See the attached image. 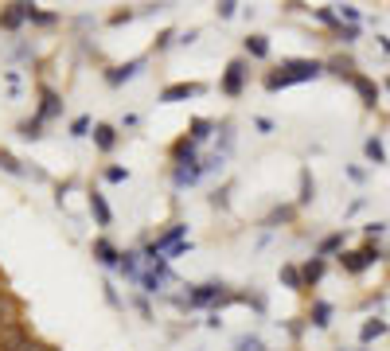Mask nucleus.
I'll use <instances>...</instances> for the list:
<instances>
[{
  "label": "nucleus",
  "instance_id": "obj_18",
  "mask_svg": "<svg viewBox=\"0 0 390 351\" xmlns=\"http://www.w3.org/2000/svg\"><path fill=\"white\" fill-rule=\"evenodd\" d=\"M281 281H285L289 289H301V285H305V277H301V269L285 266V269H281Z\"/></svg>",
  "mask_w": 390,
  "mask_h": 351
},
{
  "label": "nucleus",
  "instance_id": "obj_29",
  "mask_svg": "<svg viewBox=\"0 0 390 351\" xmlns=\"http://www.w3.org/2000/svg\"><path fill=\"white\" fill-rule=\"evenodd\" d=\"M24 351H55V347H51V343H43V340H35V335H32V343H27Z\"/></svg>",
  "mask_w": 390,
  "mask_h": 351
},
{
  "label": "nucleus",
  "instance_id": "obj_13",
  "mask_svg": "<svg viewBox=\"0 0 390 351\" xmlns=\"http://www.w3.org/2000/svg\"><path fill=\"white\" fill-rule=\"evenodd\" d=\"M301 277H305V285H313V281H320L324 277V258H313L305 269H301Z\"/></svg>",
  "mask_w": 390,
  "mask_h": 351
},
{
  "label": "nucleus",
  "instance_id": "obj_3",
  "mask_svg": "<svg viewBox=\"0 0 390 351\" xmlns=\"http://www.w3.org/2000/svg\"><path fill=\"white\" fill-rule=\"evenodd\" d=\"M32 343L24 324H12V328H0V351H24Z\"/></svg>",
  "mask_w": 390,
  "mask_h": 351
},
{
  "label": "nucleus",
  "instance_id": "obj_23",
  "mask_svg": "<svg viewBox=\"0 0 390 351\" xmlns=\"http://www.w3.org/2000/svg\"><path fill=\"white\" fill-rule=\"evenodd\" d=\"M20 137H27V141L43 137V133H39V121H24V125H20Z\"/></svg>",
  "mask_w": 390,
  "mask_h": 351
},
{
  "label": "nucleus",
  "instance_id": "obj_15",
  "mask_svg": "<svg viewBox=\"0 0 390 351\" xmlns=\"http://www.w3.org/2000/svg\"><path fill=\"white\" fill-rule=\"evenodd\" d=\"M328 70H332V75H339V78H351V58H348V55L332 58V63H328Z\"/></svg>",
  "mask_w": 390,
  "mask_h": 351
},
{
  "label": "nucleus",
  "instance_id": "obj_24",
  "mask_svg": "<svg viewBox=\"0 0 390 351\" xmlns=\"http://www.w3.org/2000/svg\"><path fill=\"white\" fill-rule=\"evenodd\" d=\"M238 351H265L262 340H254V335H246V340H238Z\"/></svg>",
  "mask_w": 390,
  "mask_h": 351
},
{
  "label": "nucleus",
  "instance_id": "obj_5",
  "mask_svg": "<svg viewBox=\"0 0 390 351\" xmlns=\"http://www.w3.org/2000/svg\"><path fill=\"white\" fill-rule=\"evenodd\" d=\"M242 78H246V63H230L222 75V90L227 94H242Z\"/></svg>",
  "mask_w": 390,
  "mask_h": 351
},
{
  "label": "nucleus",
  "instance_id": "obj_2",
  "mask_svg": "<svg viewBox=\"0 0 390 351\" xmlns=\"http://www.w3.org/2000/svg\"><path fill=\"white\" fill-rule=\"evenodd\" d=\"M371 261H379V246H363V250H348L339 254V266L348 269V273H363Z\"/></svg>",
  "mask_w": 390,
  "mask_h": 351
},
{
  "label": "nucleus",
  "instance_id": "obj_8",
  "mask_svg": "<svg viewBox=\"0 0 390 351\" xmlns=\"http://www.w3.org/2000/svg\"><path fill=\"white\" fill-rule=\"evenodd\" d=\"M191 94H199V86H191V82H180V86H168V90L161 94L164 101H180V98H191Z\"/></svg>",
  "mask_w": 390,
  "mask_h": 351
},
{
  "label": "nucleus",
  "instance_id": "obj_14",
  "mask_svg": "<svg viewBox=\"0 0 390 351\" xmlns=\"http://www.w3.org/2000/svg\"><path fill=\"white\" fill-rule=\"evenodd\" d=\"M246 51H250L254 58H265V55H270V43H265V35H250V39H246Z\"/></svg>",
  "mask_w": 390,
  "mask_h": 351
},
{
  "label": "nucleus",
  "instance_id": "obj_20",
  "mask_svg": "<svg viewBox=\"0 0 390 351\" xmlns=\"http://www.w3.org/2000/svg\"><path fill=\"white\" fill-rule=\"evenodd\" d=\"M0 168H4V172H12V176L24 172V168H20V160L12 156V152H4V149H0Z\"/></svg>",
  "mask_w": 390,
  "mask_h": 351
},
{
  "label": "nucleus",
  "instance_id": "obj_17",
  "mask_svg": "<svg viewBox=\"0 0 390 351\" xmlns=\"http://www.w3.org/2000/svg\"><path fill=\"white\" fill-rule=\"evenodd\" d=\"M367 160H371V164H382V160H386V152H382V141H379V137H371V141H367Z\"/></svg>",
  "mask_w": 390,
  "mask_h": 351
},
{
  "label": "nucleus",
  "instance_id": "obj_33",
  "mask_svg": "<svg viewBox=\"0 0 390 351\" xmlns=\"http://www.w3.org/2000/svg\"><path fill=\"white\" fill-rule=\"evenodd\" d=\"M386 90H390V78H386Z\"/></svg>",
  "mask_w": 390,
  "mask_h": 351
},
{
  "label": "nucleus",
  "instance_id": "obj_31",
  "mask_svg": "<svg viewBox=\"0 0 390 351\" xmlns=\"http://www.w3.org/2000/svg\"><path fill=\"white\" fill-rule=\"evenodd\" d=\"M316 20H324V24H336V12H328V8H320V12H316Z\"/></svg>",
  "mask_w": 390,
  "mask_h": 351
},
{
  "label": "nucleus",
  "instance_id": "obj_9",
  "mask_svg": "<svg viewBox=\"0 0 390 351\" xmlns=\"http://www.w3.org/2000/svg\"><path fill=\"white\" fill-rule=\"evenodd\" d=\"M90 211H94V215H98V223H102V226H110V223H113L110 207H106V199H102V195H98V192L90 195Z\"/></svg>",
  "mask_w": 390,
  "mask_h": 351
},
{
  "label": "nucleus",
  "instance_id": "obj_11",
  "mask_svg": "<svg viewBox=\"0 0 390 351\" xmlns=\"http://www.w3.org/2000/svg\"><path fill=\"white\" fill-rule=\"evenodd\" d=\"M219 289H222V285H199V289L191 292V304H207V301H215V297H219Z\"/></svg>",
  "mask_w": 390,
  "mask_h": 351
},
{
  "label": "nucleus",
  "instance_id": "obj_7",
  "mask_svg": "<svg viewBox=\"0 0 390 351\" xmlns=\"http://www.w3.org/2000/svg\"><path fill=\"white\" fill-rule=\"evenodd\" d=\"M94 144H98L102 152H110L113 144H118V133H113L110 125H94Z\"/></svg>",
  "mask_w": 390,
  "mask_h": 351
},
{
  "label": "nucleus",
  "instance_id": "obj_26",
  "mask_svg": "<svg viewBox=\"0 0 390 351\" xmlns=\"http://www.w3.org/2000/svg\"><path fill=\"white\" fill-rule=\"evenodd\" d=\"M86 129H90V117H75V125H70V133H75V137H86Z\"/></svg>",
  "mask_w": 390,
  "mask_h": 351
},
{
  "label": "nucleus",
  "instance_id": "obj_10",
  "mask_svg": "<svg viewBox=\"0 0 390 351\" xmlns=\"http://www.w3.org/2000/svg\"><path fill=\"white\" fill-rule=\"evenodd\" d=\"M379 335H386V320H367L363 332H359V340L371 343V340H379Z\"/></svg>",
  "mask_w": 390,
  "mask_h": 351
},
{
  "label": "nucleus",
  "instance_id": "obj_21",
  "mask_svg": "<svg viewBox=\"0 0 390 351\" xmlns=\"http://www.w3.org/2000/svg\"><path fill=\"white\" fill-rule=\"evenodd\" d=\"M328 316H332V309L320 301V304L313 309V324H316V328H328Z\"/></svg>",
  "mask_w": 390,
  "mask_h": 351
},
{
  "label": "nucleus",
  "instance_id": "obj_19",
  "mask_svg": "<svg viewBox=\"0 0 390 351\" xmlns=\"http://www.w3.org/2000/svg\"><path fill=\"white\" fill-rule=\"evenodd\" d=\"M339 246H344V234H328V238H324V242H320V258H328V254H336Z\"/></svg>",
  "mask_w": 390,
  "mask_h": 351
},
{
  "label": "nucleus",
  "instance_id": "obj_32",
  "mask_svg": "<svg viewBox=\"0 0 390 351\" xmlns=\"http://www.w3.org/2000/svg\"><path fill=\"white\" fill-rule=\"evenodd\" d=\"M382 230H386V223H371V226H367V234H371V238H379Z\"/></svg>",
  "mask_w": 390,
  "mask_h": 351
},
{
  "label": "nucleus",
  "instance_id": "obj_12",
  "mask_svg": "<svg viewBox=\"0 0 390 351\" xmlns=\"http://www.w3.org/2000/svg\"><path fill=\"white\" fill-rule=\"evenodd\" d=\"M94 254H98V258H102L106 266H118V250H113V246L106 242V238H98V242H94Z\"/></svg>",
  "mask_w": 390,
  "mask_h": 351
},
{
  "label": "nucleus",
  "instance_id": "obj_28",
  "mask_svg": "<svg viewBox=\"0 0 390 351\" xmlns=\"http://www.w3.org/2000/svg\"><path fill=\"white\" fill-rule=\"evenodd\" d=\"M308 199H313V180L305 176V180H301V203H308Z\"/></svg>",
  "mask_w": 390,
  "mask_h": 351
},
{
  "label": "nucleus",
  "instance_id": "obj_27",
  "mask_svg": "<svg viewBox=\"0 0 390 351\" xmlns=\"http://www.w3.org/2000/svg\"><path fill=\"white\" fill-rule=\"evenodd\" d=\"M234 8H238L234 0H222V4H219V16H222V20H230V16H234Z\"/></svg>",
  "mask_w": 390,
  "mask_h": 351
},
{
  "label": "nucleus",
  "instance_id": "obj_4",
  "mask_svg": "<svg viewBox=\"0 0 390 351\" xmlns=\"http://www.w3.org/2000/svg\"><path fill=\"white\" fill-rule=\"evenodd\" d=\"M12 324H20V304H16V297L4 289V281H0V328H12Z\"/></svg>",
  "mask_w": 390,
  "mask_h": 351
},
{
  "label": "nucleus",
  "instance_id": "obj_30",
  "mask_svg": "<svg viewBox=\"0 0 390 351\" xmlns=\"http://www.w3.org/2000/svg\"><path fill=\"white\" fill-rule=\"evenodd\" d=\"M113 180V184H121V180H125V168H110V172H106Z\"/></svg>",
  "mask_w": 390,
  "mask_h": 351
},
{
  "label": "nucleus",
  "instance_id": "obj_25",
  "mask_svg": "<svg viewBox=\"0 0 390 351\" xmlns=\"http://www.w3.org/2000/svg\"><path fill=\"white\" fill-rule=\"evenodd\" d=\"M195 141H207V137H211V121H195Z\"/></svg>",
  "mask_w": 390,
  "mask_h": 351
},
{
  "label": "nucleus",
  "instance_id": "obj_16",
  "mask_svg": "<svg viewBox=\"0 0 390 351\" xmlns=\"http://www.w3.org/2000/svg\"><path fill=\"white\" fill-rule=\"evenodd\" d=\"M137 70H141V63H129V67H118V70H110V75H106V78H110V82H125V78H133Z\"/></svg>",
  "mask_w": 390,
  "mask_h": 351
},
{
  "label": "nucleus",
  "instance_id": "obj_1",
  "mask_svg": "<svg viewBox=\"0 0 390 351\" xmlns=\"http://www.w3.org/2000/svg\"><path fill=\"white\" fill-rule=\"evenodd\" d=\"M320 63H313V58H297V63H285L281 67V75L273 70V75H265V90H281V86H289V82H308V78H316L320 75Z\"/></svg>",
  "mask_w": 390,
  "mask_h": 351
},
{
  "label": "nucleus",
  "instance_id": "obj_6",
  "mask_svg": "<svg viewBox=\"0 0 390 351\" xmlns=\"http://www.w3.org/2000/svg\"><path fill=\"white\" fill-rule=\"evenodd\" d=\"M351 86H356V94L367 101V106H375V101H379V86H375L371 78H363V75H351Z\"/></svg>",
  "mask_w": 390,
  "mask_h": 351
},
{
  "label": "nucleus",
  "instance_id": "obj_22",
  "mask_svg": "<svg viewBox=\"0 0 390 351\" xmlns=\"http://www.w3.org/2000/svg\"><path fill=\"white\" fill-rule=\"evenodd\" d=\"M55 109H59V98H55L51 90H43V117H51Z\"/></svg>",
  "mask_w": 390,
  "mask_h": 351
}]
</instances>
